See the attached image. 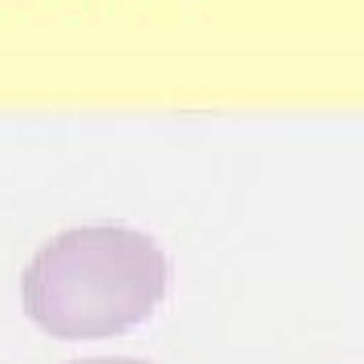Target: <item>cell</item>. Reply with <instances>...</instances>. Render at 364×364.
Wrapping results in <instances>:
<instances>
[{
	"mask_svg": "<svg viewBox=\"0 0 364 364\" xmlns=\"http://www.w3.org/2000/svg\"><path fill=\"white\" fill-rule=\"evenodd\" d=\"M170 284L154 235L97 223L53 235L21 275V304L57 340H105L146 324Z\"/></svg>",
	"mask_w": 364,
	"mask_h": 364,
	"instance_id": "1",
	"label": "cell"
},
{
	"mask_svg": "<svg viewBox=\"0 0 364 364\" xmlns=\"http://www.w3.org/2000/svg\"><path fill=\"white\" fill-rule=\"evenodd\" d=\"M69 364H150V360H134V356H90V360H69Z\"/></svg>",
	"mask_w": 364,
	"mask_h": 364,
	"instance_id": "2",
	"label": "cell"
}]
</instances>
